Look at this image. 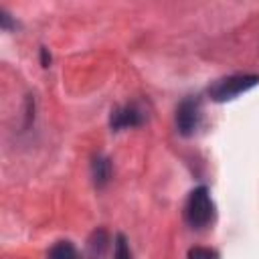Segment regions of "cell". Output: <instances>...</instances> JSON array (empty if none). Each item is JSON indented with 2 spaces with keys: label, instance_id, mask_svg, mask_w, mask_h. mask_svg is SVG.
<instances>
[{
  "label": "cell",
  "instance_id": "1",
  "mask_svg": "<svg viewBox=\"0 0 259 259\" xmlns=\"http://www.w3.org/2000/svg\"><path fill=\"white\" fill-rule=\"evenodd\" d=\"M184 219L192 229H204L214 219V202L206 186H196L186 200Z\"/></svg>",
  "mask_w": 259,
  "mask_h": 259
},
{
  "label": "cell",
  "instance_id": "2",
  "mask_svg": "<svg viewBox=\"0 0 259 259\" xmlns=\"http://www.w3.org/2000/svg\"><path fill=\"white\" fill-rule=\"evenodd\" d=\"M259 85V75H249V73H239V75H229V77H223L219 81H214L210 87H208V95L212 101H229V99H235L237 95L249 91L251 87Z\"/></svg>",
  "mask_w": 259,
  "mask_h": 259
},
{
  "label": "cell",
  "instance_id": "3",
  "mask_svg": "<svg viewBox=\"0 0 259 259\" xmlns=\"http://www.w3.org/2000/svg\"><path fill=\"white\" fill-rule=\"evenodd\" d=\"M200 123V101L196 97H186L176 107V127L182 136H192Z\"/></svg>",
  "mask_w": 259,
  "mask_h": 259
},
{
  "label": "cell",
  "instance_id": "4",
  "mask_svg": "<svg viewBox=\"0 0 259 259\" xmlns=\"http://www.w3.org/2000/svg\"><path fill=\"white\" fill-rule=\"evenodd\" d=\"M144 121V113L138 105H123V107H115L111 109V115H109V125L113 132H119V130H125V127H136Z\"/></svg>",
  "mask_w": 259,
  "mask_h": 259
},
{
  "label": "cell",
  "instance_id": "5",
  "mask_svg": "<svg viewBox=\"0 0 259 259\" xmlns=\"http://www.w3.org/2000/svg\"><path fill=\"white\" fill-rule=\"evenodd\" d=\"M91 176H93V184L97 188H103L111 178V160L103 154H97L91 162Z\"/></svg>",
  "mask_w": 259,
  "mask_h": 259
},
{
  "label": "cell",
  "instance_id": "6",
  "mask_svg": "<svg viewBox=\"0 0 259 259\" xmlns=\"http://www.w3.org/2000/svg\"><path fill=\"white\" fill-rule=\"evenodd\" d=\"M105 247H107V235L103 229H99L91 235L89 245H87V253L81 255V259H101L105 253Z\"/></svg>",
  "mask_w": 259,
  "mask_h": 259
},
{
  "label": "cell",
  "instance_id": "7",
  "mask_svg": "<svg viewBox=\"0 0 259 259\" xmlns=\"http://www.w3.org/2000/svg\"><path fill=\"white\" fill-rule=\"evenodd\" d=\"M49 259H81V255L71 241H57L49 251Z\"/></svg>",
  "mask_w": 259,
  "mask_h": 259
},
{
  "label": "cell",
  "instance_id": "8",
  "mask_svg": "<svg viewBox=\"0 0 259 259\" xmlns=\"http://www.w3.org/2000/svg\"><path fill=\"white\" fill-rule=\"evenodd\" d=\"M113 259H132V251L127 245V239L123 235H115L113 243Z\"/></svg>",
  "mask_w": 259,
  "mask_h": 259
},
{
  "label": "cell",
  "instance_id": "9",
  "mask_svg": "<svg viewBox=\"0 0 259 259\" xmlns=\"http://www.w3.org/2000/svg\"><path fill=\"white\" fill-rule=\"evenodd\" d=\"M188 259H219V253L208 247H192L188 251Z\"/></svg>",
  "mask_w": 259,
  "mask_h": 259
},
{
  "label": "cell",
  "instance_id": "10",
  "mask_svg": "<svg viewBox=\"0 0 259 259\" xmlns=\"http://www.w3.org/2000/svg\"><path fill=\"white\" fill-rule=\"evenodd\" d=\"M40 55H42V67H49V61H51V57L47 55V49H42V51H40Z\"/></svg>",
  "mask_w": 259,
  "mask_h": 259
}]
</instances>
